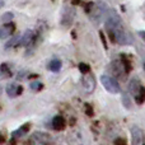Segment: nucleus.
Here are the masks:
<instances>
[{
  "label": "nucleus",
  "mask_w": 145,
  "mask_h": 145,
  "mask_svg": "<svg viewBox=\"0 0 145 145\" xmlns=\"http://www.w3.org/2000/svg\"><path fill=\"white\" fill-rule=\"evenodd\" d=\"M22 90H23V88L20 85H17V83H12V84H9L7 87V94L10 98H14L17 95H19L22 93Z\"/></svg>",
  "instance_id": "nucleus-12"
},
{
  "label": "nucleus",
  "mask_w": 145,
  "mask_h": 145,
  "mask_svg": "<svg viewBox=\"0 0 145 145\" xmlns=\"http://www.w3.org/2000/svg\"><path fill=\"white\" fill-rule=\"evenodd\" d=\"M122 103H123V106H125L127 110L131 107V99L129 98V95L126 94V93H123L122 94Z\"/></svg>",
  "instance_id": "nucleus-22"
},
{
  "label": "nucleus",
  "mask_w": 145,
  "mask_h": 145,
  "mask_svg": "<svg viewBox=\"0 0 145 145\" xmlns=\"http://www.w3.org/2000/svg\"><path fill=\"white\" fill-rule=\"evenodd\" d=\"M0 92H1V88H0Z\"/></svg>",
  "instance_id": "nucleus-33"
},
{
  "label": "nucleus",
  "mask_w": 145,
  "mask_h": 145,
  "mask_svg": "<svg viewBox=\"0 0 145 145\" xmlns=\"http://www.w3.org/2000/svg\"><path fill=\"white\" fill-rule=\"evenodd\" d=\"M79 70L82 74H88L90 70V68H89V65H87V64H84V63H80L79 64Z\"/></svg>",
  "instance_id": "nucleus-24"
},
{
  "label": "nucleus",
  "mask_w": 145,
  "mask_h": 145,
  "mask_svg": "<svg viewBox=\"0 0 145 145\" xmlns=\"http://www.w3.org/2000/svg\"><path fill=\"white\" fill-rule=\"evenodd\" d=\"M101 83L102 85L106 88V90L112 94H117L120 93V84L115 79V76H110V75H102L101 76Z\"/></svg>",
  "instance_id": "nucleus-2"
},
{
  "label": "nucleus",
  "mask_w": 145,
  "mask_h": 145,
  "mask_svg": "<svg viewBox=\"0 0 145 145\" xmlns=\"http://www.w3.org/2000/svg\"><path fill=\"white\" fill-rule=\"evenodd\" d=\"M135 101H136V103H138V105H143V103L145 102V88L144 87H143V89H141L140 94L135 97Z\"/></svg>",
  "instance_id": "nucleus-20"
},
{
  "label": "nucleus",
  "mask_w": 145,
  "mask_h": 145,
  "mask_svg": "<svg viewBox=\"0 0 145 145\" xmlns=\"http://www.w3.org/2000/svg\"><path fill=\"white\" fill-rule=\"evenodd\" d=\"M4 141H5L4 134H3V133H0V144H1V143H4Z\"/></svg>",
  "instance_id": "nucleus-29"
},
{
  "label": "nucleus",
  "mask_w": 145,
  "mask_h": 145,
  "mask_svg": "<svg viewBox=\"0 0 145 145\" xmlns=\"http://www.w3.org/2000/svg\"><path fill=\"white\" fill-rule=\"evenodd\" d=\"M144 145H145V144H144Z\"/></svg>",
  "instance_id": "nucleus-34"
},
{
  "label": "nucleus",
  "mask_w": 145,
  "mask_h": 145,
  "mask_svg": "<svg viewBox=\"0 0 145 145\" xmlns=\"http://www.w3.org/2000/svg\"><path fill=\"white\" fill-rule=\"evenodd\" d=\"M144 70H145V64H144Z\"/></svg>",
  "instance_id": "nucleus-32"
},
{
  "label": "nucleus",
  "mask_w": 145,
  "mask_h": 145,
  "mask_svg": "<svg viewBox=\"0 0 145 145\" xmlns=\"http://www.w3.org/2000/svg\"><path fill=\"white\" fill-rule=\"evenodd\" d=\"M99 37H101V40H102V42H103V46H105V48H108L107 47V42H106V37H105V33L101 31L99 32Z\"/></svg>",
  "instance_id": "nucleus-27"
},
{
  "label": "nucleus",
  "mask_w": 145,
  "mask_h": 145,
  "mask_svg": "<svg viewBox=\"0 0 145 145\" xmlns=\"http://www.w3.org/2000/svg\"><path fill=\"white\" fill-rule=\"evenodd\" d=\"M139 36L145 41V31H140V32H139Z\"/></svg>",
  "instance_id": "nucleus-28"
},
{
  "label": "nucleus",
  "mask_w": 145,
  "mask_h": 145,
  "mask_svg": "<svg viewBox=\"0 0 145 145\" xmlns=\"http://www.w3.org/2000/svg\"><path fill=\"white\" fill-rule=\"evenodd\" d=\"M121 63H122V65H123V68H125L126 72L129 74V72L131 71V69H133V66H131V63L125 57V56H122V57H121Z\"/></svg>",
  "instance_id": "nucleus-19"
},
{
  "label": "nucleus",
  "mask_w": 145,
  "mask_h": 145,
  "mask_svg": "<svg viewBox=\"0 0 145 145\" xmlns=\"http://www.w3.org/2000/svg\"><path fill=\"white\" fill-rule=\"evenodd\" d=\"M52 127L57 131H61L66 127V120L63 116H55L52 118Z\"/></svg>",
  "instance_id": "nucleus-13"
},
{
  "label": "nucleus",
  "mask_w": 145,
  "mask_h": 145,
  "mask_svg": "<svg viewBox=\"0 0 145 145\" xmlns=\"http://www.w3.org/2000/svg\"><path fill=\"white\" fill-rule=\"evenodd\" d=\"M10 75H12V72L9 71L8 66L5 65V64H3V65L0 66V79H1V78H9Z\"/></svg>",
  "instance_id": "nucleus-17"
},
{
  "label": "nucleus",
  "mask_w": 145,
  "mask_h": 145,
  "mask_svg": "<svg viewBox=\"0 0 145 145\" xmlns=\"http://www.w3.org/2000/svg\"><path fill=\"white\" fill-rule=\"evenodd\" d=\"M51 143V135L47 133L37 131L32 134L28 141V145H50Z\"/></svg>",
  "instance_id": "nucleus-4"
},
{
  "label": "nucleus",
  "mask_w": 145,
  "mask_h": 145,
  "mask_svg": "<svg viewBox=\"0 0 145 145\" xmlns=\"http://www.w3.org/2000/svg\"><path fill=\"white\" fill-rule=\"evenodd\" d=\"M12 19H13V13H10V12H8V13H5V14L1 15V22L3 23H9Z\"/></svg>",
  "instance_id": "nucleus-23"
},
{
  "label": "nucleus",
  "mask_w": 145,
  "mask_h": 145,
  "mask_svg": "<svg viewBox=\"0 0 145 145\" xmlns=\"http://www.w3.org/2000/svg\"><path fill=\"white\" fill-rule=\"evenodd\" d=\"M82 85L84 88L85 93H93L95 89V79L92 74H84V78L82 79Z\"/></svg>",
  "instance_id": "nucleus-7"
},
{
  "label": "nucleus",
  "mask_w": 145,
  "mask_h": 145,
  "mask_svg": "<svg viewBox=\"0 0 145 145\" xmlns=\"http://www.w3.org/2000/svg\"><path fill=\"white\" fill-rule=\"evenodd\" d=\"M19 42H20V37H13L12 40H9L7 42V45H5V48H10V47H14V46H17V45H19Z\"/></svg>",
  "instance_id": "nucleus-18"
},
{
  "label": "nucleus",
  "mask_w": 145,
  "mask_h": 145,
  "mask_svg": "<svg viewBox=\"0 0 145 145\" xmlns=\"http://www.w3.org/2000/svg\"><path fill=\"white\" fill-rule=\"evenodd\" d=\"M79 3H80V0H72V4H74V5L79 4Z\"/></svg>",
  "instance_id": "nucleus-30"
},
{
  "label": "nucleus",
  "mask_w": 145,
  "mask_h": 145,
  "mask_svg": "<svg viewBox=\"0 0 145 145\" xmlns=\"http://www.w3.org/2000/svg\"><path fill=\"white\" fill-rule=\"evenodd\" d=\"M122 27V22H121V18L118 17V14L116 12H110L107 14V18H106V29L107 32H113L117 28Z\"/></svg>",
  "instance_id": "nucleus-3"
},
{
  "label": "nucleus",
  "mask_w": 145,
  "mask_h": 145,
  "mask_svg": "<svg viewBox=\"0 0 145 145\" xmlns=\"http://www.w3.org/2000/svg\"><path fill=\"white\" fill-rule=\"evenodd\" d=\"M115 145H127V143H126V140L123 138H117L115 140Z\"/></svg>",
  "instance_id": "nucleus-26"
},
{
  "label": "nucleus",
  "mask_w": 145,
  "mask_h": 145,
  "mask_svg": "<svg viewBox=\"0 0 145 145\" xmlns=\"http://www.w3.org/2000/svg\"><path fill=\"white\" fill-rule=\"evenodd\" d=\"M130 133H131L133 145H141V141H143V131H141V129L139 126H133Z\"/></svg>",
  "instance_id": "nucleus-9"
},
{
  "label": "nucleus",
  "mask_w": 145,
  "mask_h": 145,
  "mask_svg": "<svg viewBox=\"0 0 145 145\" xmlns=\"http://www.w3.org/2000/svg\"><path fill=\"white\" fill-rule=\"evenodd\" d=\"M29 127H31V123H24V125L20 126L19 129H17L15 131H13V133H12V139H19V138H23V136H24L25 134L28 133Z\"/></svg>",
  "instance_id": "nucleus-14"
},
{
  "label": "nucleus",
  "mask_w": 145,
  "mask_h": 145,
  "mask_svg": "<svg viewBox=\"0 0 145 145\" xmlns=\"http://www.w3.org/2000/svg\"><path fill=\"white\" fill-rule=\"evenodd\" d=\"M75 17V9L72 7H66L63 12V18H61V24L64 27H70Z\"/></svg>",
  "instance_id": "nucleus-8"
},
{
  "label": "nucleus",
  "mask_w": 145,
  "mask_h": 145,
  "mask_svg": "<svg viewBox=\"0 0 145 145\" xmlns=\"http://www.w3.org/2000/svg\"><path fill=\"white\" fill-rule=\"evenodd\" d=\"M141 89H143V85L139 82V79H131L130 82H129V93H130L131 95H134V97L139 95Z\"/></svg>",
  "instance_id": "nucleus-11"
},
{
  "label": "nucleus",
  "mask_w": 145,
  "mask_h": 145,
  "mask_svg": "<svg viewBox=\"0 0 145 145\" xmlns=\"http://www.w3.org/2000/svg\"><path fill=\"white\" fill-rule=\"evenodd\" d=\"M4 7V0H0V9Z\"/></svg>",
  "instance_id": "nucleus-31"
},
{
  "label": "nucleus",
  "mask_w": 145,
  "mask_h": 145,
  "mask_svg": "<svg viewBox=\"0 0 145 145\" xmlns=\"http://www.w3.org/2000/svg\"><path fill=\"white\" fill-rule=\"evenodd\" d=\"M33 38H35V35H33V32H32L31 29H27L24 33H23L22 37H20L19 45H22V46H28V45H31V43L33 42Z\"/></svg>",
  "instance_id": "nucleus-15"
},
{
  "label": "nucleus",
  "mask_w": 145,
  "mask_h": 145,
  "mask_svg": "<svg viewBox=\"0 0 145 145\" xmlns=\"http://www.w3.org/2000/svg\"><path fill=\"white\" fill-rule=\"evenodd\" d=\"M110 69H111V72H112L113 76L118 78V79H125L126 75H127V72H126L121 61H112L110 65Z\"/></svg>",
  "instance_id": "nucleus-6"
},
{
  "label": "nucleus",
  "mask_w": 145,
  "mask_h": 145,
  "mask_svg": "<svg viewBox=\"0 0 145 145\" xmlns=\"http://www.w3.org/2000/svg\"><path fill=\"white\" fill-rule=\"evenodd\" d=\"M14 31H15V24H14V23H12V22L5 23L4 25H1V27H0V40L12 36L13 33H14Z\"/></svg>",
  "instance_id": "nucleus-10"
},
{
  "label": "nucleus",
  "mask_w": 145,
  "mask_h": 145,
  "mask_svg": "<svg viewBox=\"0 0 145 145\" xmlns=\"http://www.w3.org/2000/svg\"><path fill=\"white\" fill-rule=\"evenodd\" d=\"M107 14H108L107 13V5H106L105 3H102V1H98V3H95L94 4L92 12L89 13V17H90V19L95 23V24H99V23L102 22V19Z\"/></svg>",
  "instance_id": "nucleus-1"
},
{
  "label": "nucleus",
  "mask_w": 145,
  "mask_h": 145,
  "mask_svg": "<svg viewBox=\"0 0 145 145\" xmlns=\"http://www.w3.org/2000/svg\"><path fill=\"white\" fill-rule=\"evenodd\" d=\"M68 143L69 145H87V140H85L84 135H83V131L80 129H75L69 135Z\"/></svg>",
  "instance_id": "nucleus-5"
},
{
  "label": "nucleus",
  "mask_w": 145,
  "mask_h": 145,
  "mask_svg": "<svg viewBox=\"0 0 145 145\" xmlns=\"http://www.w3.org/2000/svg\"><path fill=\"white\" fill-rule=\"evenodd\" d=\"M29 88L32 90H35V92H38V90H41L43 88V84L42 83H40V82H32L29 84Z\"/></svg>",
  "instance_id": "nucleus-21"
},
{
  "label": "nucleus",
  "mask_w": 145,
  "mask_h": 145,
  "mask_svg": "<svg viewBox=\"0 0 145 145\" xmlns=\"http://www.w3.org/2000/svg\"><path fill=\"white\" fill-rule=\"evenodd\" d=\"M85 113H87L88 116H90V117H92L93 116V108H92V106L90 105H85Z\"/></svg>",
  "instance_id": "nucleus-25"
},
{
  "label": "nucleus",
  "mask_w": 145,
  "mask_h": 145,
  "mask_svg": "<svg viewBox=\"0 0 145 145\" xmlns=\"http://www.w3.org/2000/svg\"><path fill=\"white\" fill-rule=\"evenodd\" d=\"M63 68V63L59 59H52V60L48 63V69L54 72H59Z\"/></svg>",
  "instance_id": "nucleus-16"
}]
</instances>
